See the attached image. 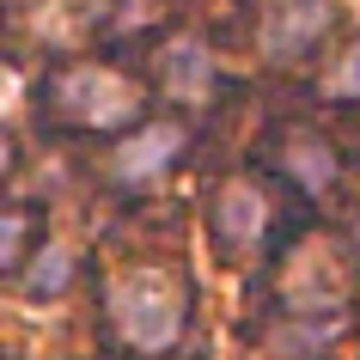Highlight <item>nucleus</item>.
<instances>
[{
    "label": "nucleus",
    "mask_w": 360,
    "mask_h": 360,
    "mask_svg": "<svg viewBox=\"0 0 360 360\" xmlns=\"http://www.w3.org/2000/svg\"><path fill=\"white\" fill-rule=\"evenodd\" d=\"M177 147H184V129H177V122H159V129H147L141 141H129V147L116 153L110 171L122 177V184H141V177H153V171L165 165Z\"/></svg>",
    "instance_id": "20e7f679"
},
{
    "label": "nucleus",
    "mask_w": 360,
    "mask_h": 360,
    "mask_svg": "<svg viewBox=\"0 0 360 360\" xmlns=\"http://www.w3.org/2000/svg\"><path fill=\"white\" fill-rule=\"evenodd\" d=\"M165 79L177 98H195L202 86H208V56L195 49V43H171L165 49Z\"/></svg>",
    "instance_id": "423d86ee"
},
{
    "label": "nucleus",
    "mask_w": 360,
    "mask_h": 360,
    "mask_svg": "<svg viewBox=\"0 0 360 360\" xmlns=\"http://www.w3.org/2000/svg\"><path fill=\"white\" fill-rule=\"evenodd\" d=\"M68 281V250H49L43 245V263L31 269V281H25V293H49V287Z\"/></svg>",
    "instance_id": "0eeeda50"
},
{
    "label": "nucleus",
    "mask_w": 360,
    "mask_h": 360,
    "mask_svg": "<svg viewBox=\"0 0 360 360\" xmlns=\"http://www.w3.org/2000/svg\"><path fill=\"white\" fill-rule=\"evenodd\" d=\"M214 220H220V238H226V245H245V238H257V232H263V195L245 190V184H232V190L220 195Z\"/></svg>",
    "instance_id": "39448f33"
},
{
    "label": "nucleus",
    "mask_w": 360,
    "mask_h": 360,
    "mask_svg": "<svg viewBox=\"0 0 360 360\" xmlns=\"http://www.w3.org/2000/svg\"><path fill=\"white\" fill-rule=\"evenodd\" d=\"M330 25V0H275V13L263 19V49L269 56H293Z\"/></svg>",
    "instance_id": "7ed1b4c3"
},
{
    "label": "nucleus",
    "mask_w": 360,
    "mask_h": 360,
    "mask_svg": "<svg viewBox=\"0 0 360 360\" xmlns=\"http://www.w3.org/2000/svg\"><path fill=\"white\" fill-rule=\"evenodd\" d=\"M110 318L134 348H165L177 336L184 311H177V293H171V281L159 269H134V275H122L110 287Z\"/></svg>",
    "instance_id": "f257e3e1"
},
{
    "label": "nucleus",
    "mask_w": 360,
    "mask_h": 360,
    "mask_svg": "<svg viewBox=\"0 0 360 360\" xmlns=\"http://www.w3.org/2000/svg\"><path fill=\"white\" fill-rule=\"evenodd\" d=\"M56 104L74 122H122V116L134 110V86L116 68H98V61H86V68H68V74L56 79Z\"/></svg>",
    "instance_id": "f03ea898"
},
{
    "label": "nucleus",
    "mask_w": 360,
    "mask_h": 360,
    "mask_svg": "<svg viewBox=\"0 0 360 360\" xmlns=\"http://www.w3.org/2000/svg\"><path fill=\"white\" fill-rule=\"evenodd\" d=\"M323 86H330L336 98H360V43L336 61V68H330V79H323Z\"/></svg>",
    "instance_id": "6e6552de"
},
{
    "label": "nucleus",
    "mask_w": 360,
    "mask_h": 360,
    "mask_svg": "<svg viewBox=\"0 0 360 360\" xmlns=\"http://www.w3.org/2000/svg\"><path fill=\"white\" fill-rule=\"evenodd\" d=\"M354 250H360V232H354Z\"/></svg>",
    "instance_id": "1a4fd4ad"
}]
</instances>
